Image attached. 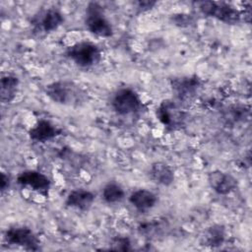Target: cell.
<instances>
[{
    "label": "cell",
    "mask_w": 252,
    "mask_h": 252,
    "mask_svg": "<svg viewBox=\"0 0 252 252\" xmlns=\"http://www.w3.org/2000/svg\"><path fill=\"white\" fill-rule=\"evenodd\" d=\"M66 56L77 66L89 68L97 64L101 59V50L92 41H80L67 47Z\"/></svg>",
    "instance_id": "1"
},
{
    "label": "cell",
    "mask_w": 252,
    "mask_h": 252,
    "mask_svg": "<svg viewBox=\"0 0 252 252\" xmlns=\"http://www.w3.org/2000/svg\"><path fill=\"white\" fill-rule=\"evenodd\" d=\"M198 8L205 16L215 18L225 24H236L244 17L243 11L224 2L202 1L198 3Z\"/></svg>",
    "instance_id": "2"
},
{
    "label": "cell",
    "mask_w": 252,
    "mask_h": 252,
    "mask_svg": "<svg viewBox=\"0 0 252 252\" xmlns=\"http://www.w3.org/2000/svg\"><path fill=\"white\" fill-rule=\"evenodd\" d=\"M86 28L92 33L100 37H110L113 34V28L106 19L103 8L96 2H91L86 9Z\"/></svg>",
    "instance_id": "3"
},
{
    "label": "cell",
    "mask_w": 252,
    "mask_h": 252,
    "mask_svg": "<svg viewBox=\"0 0 252 252\" xmlns=\"http://www.w3.org/2000/svg\"><path fill=\"white\" fill-rule=\"evenodd\" d=\"M112 109L119 115H129L140 110L142 100L139 94L130 88L117 90L111 98Z\"/></svg>",
    "instance_id": "4"
},
{
    "label": "cell",
    "mask_w": 252,
    "mask_h": 252,
    "mask_svg": "<svg viewBox=\"0 0 252 252\" xmlns=\"http://www.w3.org/2000/svg\"><path fill=\"white\" fill-rule=\"evenodd\" d=\"M45 94L59 104H72L81 98L80 90L67 81H56L45 87Z\"/></svg>",
    "instance_id": "5"
},
{
    "label": "cell",
    "mask_w": 252,
    "mask_h": 252,
    "mask_svg": "<svg viewBox=\"0 0 252 252\" xmlns=\"http://www.w3.org/2000/svg\"><path fill=\"white\" fill-rule=\"evenodd\" d=\"M4 238L11 245L21 246L27 250H38L39 239L27 226H13L5 231Z\"/></svg>",
    "instance_id": "6"
},
{
    "label": "cell",
    "mask_w": 252,
    "mask_h": 252,
    "mask_svg": "<svg viewBox=\"0 0 252 252\" xmlns=\"http://www.w3.org/2000/svg\"><path fill=\"white\" fill-rule=\"evenodd\" d=\"M157 117L164 127L170 130L181 127L185 119L184 112L171 99H165L159 103L157 108Z\"/></svg>",
    "instance_id": "7"
},
{
    "label": "cell",
    "mask_w": 252,
    "mask_h": 252,
    "mask_svg": "<svg viewBox=\"0 0 252 252\" xmlns=\"http://www.w3.org/2000/svg\"><path fill=\"white\" fill-rule=\"evenodd\" d=\"M17 182L24 187L31 188L43 197L48 196L51 186L50 179L45 174L40 171L31 169L21 172L17 177Z\"/></svg>",
    "instance_id": "8"
},
{
    "label": "cell",
    "mask_w": 252,
    "mask_h": 252,
    "mask_svg": "<svg viewBox=\"0 0 252 252\" xmlns=\"http://www.w3.org/2000/svg\"><path fill=\"white\" fill-rule=\"evenodd\" d=\"M210 187L219 195H227L238 187V180L228 172L216 169L208 174Z\"/></svg>",
    "instance_id": "9"
},
{
    "label": "cell",
    "mask_w": 252,
    "mask_h": 252,
    "mask_svg": "<svg viewBox=\"0 0 252 252\" xmlns=\"http://www.w3.org/2000/svg\"><path fill=\"white\" fill-rule=\"evenodd\" d=\"M201 88V81L197 76H183L171 81V89L179 100L192 98Z\"/></svg>",
    "instance_id": "10"
},
{
    "label": "cell",
    "mask_w": 252,
    "mask_h": 252,
    "mask_svg": "<svg viewBox=\"0 0 252 252\" xmlns=\"http://www.w3.org/2000/svg\"><path fill=\"white\" fill-rule=\"evenodd\" d=\"M62 134V130L45 119L38 120L33 127L29 130V136L35 142H47Z\"/></svg>",
    "instance_id": "11"
},
{
    "label": "cell",
    "mask_w": 252,
    "mask_h": 252,
    "mask_svg": "<svg viewBox=\"0 0 252 252\" xmlns=\"http://www.w3.org/2000/svg\"><path fill=\"white\" fill-rule=\"evenodd\" d=\"M95 199V195L89 190L79 188L72 190L66 198V205L68 207L80 210V211H88L92 205L94 204Z\"/></svg>",
    "instance_id": "12"
},
{
    "label": "cell",
    "mask_w": 252,
    "mask_h": 252,
    "mask_svg": "<svg viewBox=\"0 0 252 252\" xmlns=\"http://www.w3.org/2000/svg\"><path fill=\"white\" fill-rule=\"evenodd\" d=\"M157 195L147 189H138L131 193L129 197L130 204L139 212L145 213L154 208L157 204Z\"/></svg>",
    "instance_id": "13"
},
{
    "label": "cell",
    "mask_w": 252,
    "mask_h": 252,
    "mask_svg": "<svg viewBox=\"0 0 252 252\" xmlns=\"http://www.w3.org/2000/svg\"><path fill=\"white\" fill-rule=\"evenodd\" d=\"M150 177L153 181L163 186H169L174 181V171L163 161H156L150 167Z\"/></svg>",
    "instance_id": "14"
},
{
    "label": "cell",
    "mask_w": 252,
    "mask_h": 252,
    "mask_svg": "<svg viewBox=\"0 0 252 252\" xmlns=\"http://www.w3.org/2000/svg\"><path fill=\"white\" fill-rule=\"evenodd\" d=\"M225 240V228L221 224H213L209 226L201 237V243L209 247H219Z\"/></svg>",
    "instance_id": "15"
},
{
    "label": "cell",
    "mask_w": 252,
    "mask_h": 252,
    "mask_svg": "<svg viewBox=\"0 0 252 252\" xmlns=\"http://www.w3.org/2000/svg\"><path fill=\"white\" fill-rule=\"evenodd\" d=\"M64 18L60 11L57 9H48L39 19V28L45 32H51L57 30L63 23Z\"/></svg>",
    "instance_id": "16"
},
{
    "label": "cell",
    "mask_w": 252,
    "mask_h": 252,
    "mask_svg": "<svg viewBox=\"0 0 252 252\" xmlns=\"http://www.w3.org/2000/svg\"><path fill=\"white\" fill-rule=\"evenodd\" d=\"M19 86V79L14 75H4L0 82V95L1 101L4 103L11 102L16 94Z\"/></svg>",
    "instance_id": "17"
},
{
    "label": "cell",
    "mask_w": 252,
    "mask_h": 252,
    "mask_svg": "<svg viewBox=\"0 0 252 252\" xmlns=\"http://www.w3.org/2000/svg\"><path fill=\"white\" fill-rule=\"evenodd\" d=\"M102 199L108 204L121 202L125 197L124 189L116 182H108L102 189Z\"/></svg>",
    "instance_id": "18"
},
{
    "label": "cell",
    "mask_w": 252,
    "mask_h": 252,
    "mask_svg": "<svg viewBox=\"0 0 252 252\" xmlns=\"http://www.w3.org/2000/svg\"><path fill=\"white\" fill-rule=\"evenodd\" d=\"M170 20L173 23V25H175L179 28H187L194 23L193 16L190 14H185V13L174 14L171 16Z\"/></svg>",
    "instance_id": "19"
},
{
    "label": "cell",
    "mask_w": 252,
    "mask_h": 252,
    "mask_svg": "<svg viewBox=\"0 0 252 252\" xmlns=\"http://www.w3.org/2000/svg\"><path fill=\"white\" fill-rule=\"evenodd\" d=\"M111 250L128 251L131 250V242L126 236H116L111 240Z\"/></svg>",
    "instance_id": "20"
},
{
    "label": "cell",
    "mask_w": 252,
    "mask_h": 252,
    "mask_svg": "<svg viewBox=\"0 0 252 252\" xmlns=\"http://www.w3.org/2000/svg\"><path fill=\"white\" fill-rule=\"evenodd\" d=\"M137 9L140 11V12H146V11H149L151 10L156 4L157 2L156 1H149V0H145V1H138L137 3Z\"/></svg>",
    "instance_id": "21"
},
{
    "label": "cell",
    "mask_w": 252,
    "mask_h": 252,
    "mask_svg": "<svg viewBox=\"0 0 252 252\" xmlns=\"http://www.w3.org/2000/svg\"><path fill=\"white\" fill-rule=\"evenodd\" d=\"M10 186V177L5 172H1L0 174V189L3 193L5 190H7Z\"/></svg>",
    "instance_id": "22"
}]
</instances>
